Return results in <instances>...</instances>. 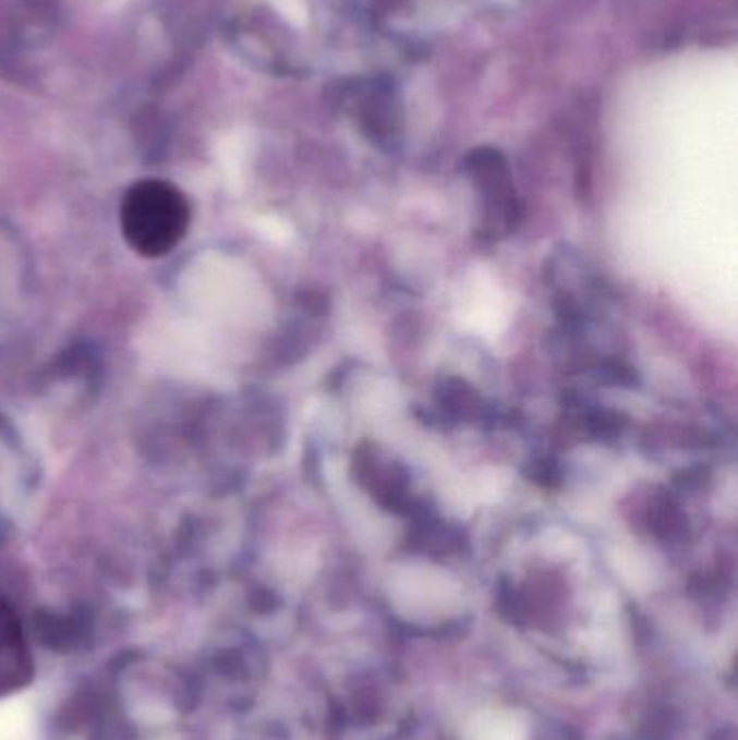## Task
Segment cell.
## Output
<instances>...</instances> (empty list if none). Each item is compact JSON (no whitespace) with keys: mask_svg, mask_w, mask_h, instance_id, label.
<instances>
[{"mask_svg":"<svg viewBox=\"0 0 738 740\" xmlns=\"http://www.w3.org/2000/svg\"><path fill=\"white\" fill-rule=\"evenodd\" d=\"M33 654L15 608L0 597V697L24 689L33 678Z\"/></svg>","mask_w":738,"mask_h":740,"instance_id":"7a4b0ae2","label":"cell"},{"mask_svg":"<svg viewBox=\"0 0 738 740\" xmlns=\"http://www.w3.org/2000/svg\"><path fill=\"white\" fill-rule=\"evenodd\" d=\"M189 223V199L165 180H142L122 199V234L140 256L158 258L169 254L184 239Z\"/></svg>","mask_w":738,"mask_h":740,"instance_id":"6da1fadb","label":"cell"}]
</instances>
